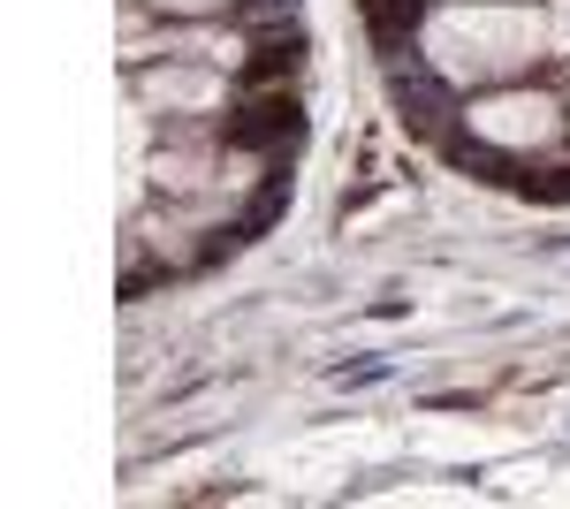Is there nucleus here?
<instances>
[{
    "instance_id": "obj_1",
    "label": "nucleus",
    "mask_w": 570,
    "mask_h": 509,
    "mask_svg": "<svg viewBox=\"0 0 570 509\" xmlns=\"http://www.w3.org/2000/svg\"><path fill=\"white\" fill-rule=\"evenodd\" d=\"M282 137H297V99H259L228 123V145H282Z\"/></svg>"
},
{
    "instance_id": "obj_2",
    "label": "nucleus",
    "mask_w": 570,
    "mask_h": 509,
    "mask_svg": "<svg viewBox=\"0 0 570 509\" xmlns=\"http://www.w3.org/2000/svg\"><path fill=\"white\" fill-rule=\"evenodd\" d=\"M289 69H297V39H289V46H259V53L244 61V85H252V91H266V85H282Z\"/></svg>"
}]
</instances>
